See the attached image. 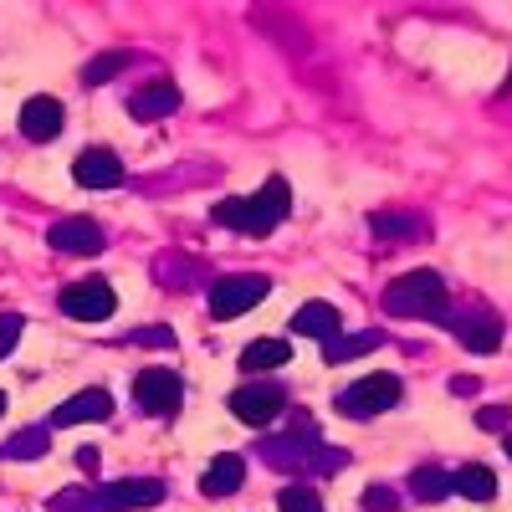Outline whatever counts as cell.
Segmentation results:
<instances>
[{"label":"cell","mask_w":512,"mask_h":512,"mask_svg":"<svg viewBox=\"0 0 512 512\" xmlns=\"http://www.w3.org/2000/svg\"><path fill=\"white\" fill-rule=\"evenodd\" d=\"M436 323H446L466 349H477V354H492L497 344H502V318H492V313H472V318H436Z\"/></svg>","instance_id":"cell-12"},{"label":"cell","mask_w":512,"mask_h":512,"mask_svg":"<svg viewBox=\"0 0 512 512\" xmlns=\"http://www.w3.org/2000/svg\"><path fill=\"white\" fill-rule=\"evenodd\" d=\"M21 328H26V323H21L16 313H0V359H6V354L21 344Z\"/></svg>","instance_id":"cell-25"},{"label":"cell","mask_w":512,"mask_h":512,"mask_svg":"<svg viewBox=\"0 0 512 512\" xmlns=\"http://www.w3.org/2000/svg\"><path fill=\"white\" fill-rule=\"evenodd\" d=\"M292 328L303 338H318V344H328V338L344 333V313H338L333 303H303L292 313Z\"/></svg>","instance_id":"cell-14"},{"label":"cell","mask_w":512,"mask_h":512,"mask_svg":"<svg viewBox=\"0 0 512 512\" xmlns=\"http://www.w3.org/2000/svg\"><path fill=\"white\" fill-rule=\"evenodd\" d=\"M164 502V482L154 477H128V482H108L93 492V512H134V507H154Z\"/></svg>","instance_id":"cell-7"},{"label":"cell","mask_w":512,"mask_h":512,"mask_svg":"<svg viewBox=\"0 0 512 512\" xmlns=\"http://www.w3.org/2000/svg\"><path fill=\"white\" fill-rule=\"evenodd\" d=\"M241 482H246V461L241 456H216L205 466V477H200V492L205 497H231V492H241Z\"/></svg>","instance_id":"cell-16"},{"label":"cell","mask_w":512,"mask_h":512,"mask_svg":"<svg viewBox=\"0 0 512 512\" xmlns=\"http://www.w3.org/2000/svg\"><path fill=\"white\" fill-rule=\"evenodd\" d=\"M277 507L282 512H323V497L313 487H303V482H292V487L277 492Z\"/></svg>","instance_id":"cell-24"},{"label":"cell","mask_w":512,"mask_h":512,"mask_svg":"<svg viewBox=\"0 0 512 512\" xmlns=\"http://www.w3.org/2000/svg\"><path fill=\"white\" fill-rule=\"evenodd\" d=\"M108 415H113L108 390H77L72 400H62L52 410V425H57V431H67V425H93V420H108Z\"/></svg>","instance_id":"cell-11"},{"label":"cell","mask_w":512,"mask_h":512,"mask_svg":"<svg viewBox=\"0 0 512 512\" xmlns=\"http://www.w3.org/2000/svg\"><path fill=\"white\" fill-rule=\"evenodd\" d=\"M384 308L395 318H441L446 313V282L441 272H405L384 287Z\"/></svg>","instance_id":"cell-2"},{"label":"cell","mask_w":512,"mask_h":512,"mask_svg":"<svg viewBox=\"0 0 512 512\" xmlns=\"http://www.w3.org/2000/svg\"><path fill=\"white\" fill-rule=\"evenodd\" d=\"M451 390H456V395H477V379H461V374H456V379H451Z\"/></svg>","instance_id":"cell-29"},{"label":"cell","mask_w":512,"mask_h":512,"mask_svg":"<svg viewBox=\"0 0 512 512\" xmlns=\"http://www.w3.org/2000/svg\"><path fill=\"white\" fill-rule=\"evenodd\" d=\"M47 241H52V251H67V256H93V251H103V226L93 221V216H62L52 231H47Z\"/></svg>","instance_id":"cell-9"},{"label":"cell","mask_w":512,"mask_h":512,"mask_svg":"<svg viewBox=\"0 0 512 512\" xmlns=\"http://www.w3.org/2000/svg\"><path fill=\"white\" fill-rule=\"evenodd\" d=\"M180 379H175V369H164V364H149V369H139V379H134V400H139V410H149V415H175L180 410Z\"/></svg>","instance_id":"cell-6"},{"label":"cell","mask_w":512,"mask_h":512,"mask_svg":"<svg viewBox=\"0 0 512 512\" xmlns=\"http://www.w3.org/2000/svg\"><path fill=\"white\" fill-rule=\"evenodd\" d=\"M451 492L461 497H472V502H492L497 497V477H492V466H461V472H451Z\"/></svg>","instance_id":"cell-19"},{"label":"cell","mask_w":512,"mask_h":512,"mask_svg":"<svg viewBox=\"0 0 512 512\" xmlns=\"http://www.w3.org/2000/svg\"><path fill=\"white\" fill-rule=\"evenodd\" d=\"M369 231L384 236V241H420L425 236V221L420 216H395V210H374Z\"/></svg>","instance_id":"cell-20"},{"label":"cell","mask_w":512,"mask_h":512,"mask_svg":"<svg viewBox=\"0 0 512 512\" xmlns=\"http://www.w3.org/2000/svg\"><path fill=\"white\" fill-rule=\"evenodd\" d=\"M175 108H180V88H175V82H149V88H139L134 98H128V113H134L139 123L169 118Z\"/></svg>","instance_id":"cell-15"},{"label":"cell","mask_w":512,"mask_h":512,"mask_svg":"<svg viewBox=\"0 0 512 512\" xmlns=\"http://www.w3.org/2000/svg\"><path fill=\"white\" fill-rule=\"evenodd\" d=\"M364 507H369V512H395L400 502H395V492H384V487H369V492H364Z\"/></svg>","instance_id":"cell-26"},{"label":"cell","mask_w":512,"mask_h":512,"mask_svg":"<svg viewBox=\"0 0 512 512\" xmlns=\"http://www.w3.org/2000/svg\"><path fill=\"white\" fill-rule=\"evenodd\" d=\"M400 405V379L395 374H364L359 384H349L344 395H338V415L349 420H369V415H384Z\"/></svg>","instance_id":"cell-3"},{"label":"cell","mask_w":512,"mask_h":512,"mask_svg":"<svg viewBox=\"0 0 512 512\" xmlns=\"http://www.w3.org/2000/svg\"><path fill=\"white\" fill-rule=\"evenodd\" d=\"M287 210H292V190L282 175H272L262 190H251V195H231L216 205V226H231L241 236H272L282 221H287Z\"/></svg>","instance_id":"cell-1"},{"label":"cell","mask_w":512,"mask_h":512,"mask_svg":"<svg viewBox=\"0 0 512 512\" xmlns=\"http://www.w3.org/2000/svg\"><path fill=\"white\" fill-rule=\"evenodd\" d=\"M0 415H6V395H0Z\"/></svg>","instance_id":"cell-31"},{"label":"cell","mask_w":512,"mask_h":512,"mask_svg":"<svg viewBox=\"0 0 512 512\" xmlns=\"http://www.w3.org/2000/svg\"><path fill=\"white\" fill-rule=\"evenodd\" d=\"M267 292H272V282H267V277H251V272L221 277L216 287H210V313H216V318H241L246 308L262 303Z\"/></svg>","instance_id":"cell-4"},{"label":"cell","mask_w":512,"mask_h":512,"mask_svg":"<svg viewBox=\"0 0 512 512\" xmlns=\"http://www.w3.org/2000/svg\"><path fill=\"white\" fill-rule=\"evenodd\" d=\"M77 466L82 472H98V451H77Z\"/></svg>","instance_id":"cell-30"},{"label":"cell","mask_w":512,"mask_h":512,"mask_svg":"<svg viewBox=\"0 0 512 512\" xmlns=\"http://www.w3.org/2000/svg\"><path fill=\"white\" fill-rule=\"evenodd\" d=\"M113 308H118V297H113V287H108L103 277L72 282V287L62 292V313L77 318V323H103V318H113Z\"/></svg>","instance_id":"cell-5"},{"label":"cell","mask_w":512,"mask_h":512,"mask_svg":"<svg viewBox=\"0 0 512 512\" xmlns=\"http://www.w3.org/2000/svg\"><path fill=\"white\" fill-rule=\"evenodd\" d=\"M134 338H139V344H175V333H169V328H144Z\"/></svg>","instance_id":"cell-28"},{"label":"cell","mask_w":512,"mask_h":512,"mask_svg":"<svg viewBox=\"0 0 512 512\" xmlns=\"http://www.w3.org/2000/svg\"><path fill=\"white\" fill-rule=\"evenodd\" d=\"M123 67H128V52H103V57H93L88 67H82V82H88V88H103V82H113Z\"/></svg>","instance_id":"cell-23"},{"label":"cell","mask_w":512,"mask_h":512,"mask_svg":"<svg viewBox=\"0 0 512 512\" xmlns=\"http://www.w3.org/2000/svg\"><path fill=\"white\" fill-rule=\"evenodd\" d=\"M287 359H292L287 338H256V344H246V349H241V369H246V374H262V369H282Z\"/></svg>","instance_id":"cell-17"},{"label":"cell","mask_w":512,"mask_h":512,"mask_svg":"<svg viewBox=\"0 0 512 512\" xmlns=\"http://www.w3.org/2000/svg\"><path fill=\"white\" fill-rule=\"evenodd\" d=\"M477 425H482V431H507V405L497 410V405H487L482 415H477Z\"/></svg>","instance_id":"cell-27"},{"label":"cell","mask_w":512,"mask_h":512,"mask_svg":"<svg viewBox=\"0 0 512 512\" xmlns=\"http://www.w3.org/2000/svg\"><path fill=\"white\" fill-rule=\"evenodd\" d=\"M21 134H26L31 144H52V139L62 134V103H57V98H31V103L21 108Z\"/></svg>","instance_id":"cell-13"},{"label":"cell","mask_w":512,"mask_h":512,"mask_svg":"<svg viewBox=\"0 0 512 512\" xmlns=\"http://www.w3.org/2000/svg\"><path fill=\"white\" fill-rule=\"evenodd\" d=\"M52 425L41 431V425H31V431H21V436H11L6 446H0V461H36V456H47L52 451Z\"/></svg>","instance_id":"cell-21"},{"label":"cell","mask_w":512,"mask_h":512,"mask_svg":"<svg viewBox=\"0 0 512 512\" xmlns=\"http://www.w3.org/2000/svg\"><path fill=\"white\" fill-rule=\"evenodd\" d=\"M72 175H77V185H88V190H113V185H123V159L113 149H82L77 164H72Z\"/></svg>","instance_id":"cell-10"},{"label":"cell","mask_w":512,"mask_h":512,"mask_svg":"<svg viewBox=\"0 0 512 512\" xmlns=\"http://www.w3.org/2000/svg\"><path fill=\"white\" fill-rule=\"evenodd\" d=\"M384 344V333H338V338H328L323 344V359L328 364H349V359H359V354H369V349H379Z\"/></svg>","instance_id":"cell-18"},{"label":"cell","mask_w":512,"mask_h":512,"mask_svg":"<svg viewBox=\"0 0 512 512\" xmlns=\"http://www.w3.org/2000/svg\"><path fill=\"white\" fill-rule=\"evenodd\" d=\"M507 456H512V436H507Z\"/></svg>","instance_id":"cell-32"},{"label":"cell","mask_w":512,"mask_h":512,"mask_svg":"<svg viewBox=\"0 0 512 512\" xmlns=\"http://www.w3.org/2000/svg\"><path fill=\"white\" fill-rule=\"evenodd\" d=\"M410 492L420 502H441V497H451V472H441V466H420V472L410 477Z\"/></svg>","instance_id":"cell-22"},{"label":"cell","mask_w":512,"mask_h":512,"mask_svg":"<svg viewBox=\"0 0 512 512\" xmlns=\"http://www.w3.org/2000/svg\"><path fill=\"white\" fill-rule=\"evenodd\" d=\"M282 405H287V395L277 390V384H241V390H231V415L236 420H246V425H267V420H277L282 415Z\"/></svg>","instance_id":"cell-8"}]
</instances>
